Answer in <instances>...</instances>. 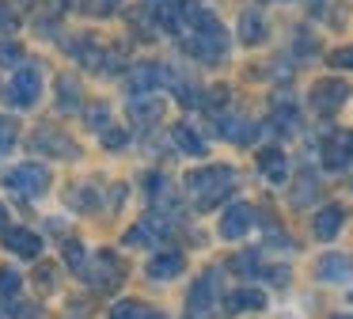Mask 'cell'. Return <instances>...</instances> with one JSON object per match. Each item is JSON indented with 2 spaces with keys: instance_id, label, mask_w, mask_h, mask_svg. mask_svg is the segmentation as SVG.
I'll use <instances>...</instances> for the list:
<instances>
[{
  "instance_id": "obj_18",
  "label": "cell",
  "mask_w": 353,
  "mask_h": 319,
  "mask_svg": "<svg viewBox=\"0 0 353 319\" xmlns=\"http://www.w3.org/2000/svg\"><path fill=\"white\" fill-rule=\"evenodd\" d=\"M175 144L186 152V156H201V152H205V141H201L190 126H175Z\"/></svg>"
},
{
  "instance_id": "obj_16",
  "label": "cell",
  "mask_w": 353,
  "mask_h": 319,
  "mask_svg": "<svg viewBox=\"0 0 353 319\" xmlns=\"http://www.w3.org/2000/svg\"><path fill=\"white\" fill-rule=\"evenodd\" d=\"M130 114H133V122H156V118L163 114V103H160V99L133 95V103H130Z\"/></svg>"
},
{
  "instance_id": "obj_33",
  "label": "cell",
  "mask_w": 353,
  "mask_h": 319,
  "mask_svg": "<svg viewBox=\"0 0 353 319\" xmlns=\"http://www.w3.org/2000/svg\"><path fill=\"white\" fill-rule=\"evenodd\" d=\"M103 141H107V148H122L125 133H122V129H118V133H103Z\"/></svg>"
},
{
  "instance_id": "obj_21",
  "label": "cell",
  "mask_w": 353,
  "mask_h": 319,
  "mask_svg": "<svg viewBox=\"0 0 353 319\" xmlns=\"http://www.w3.org/2000/svg\"><path fill=\"white\" fill-rule=\"evenodd\" d=\"M315 194H319V182H315L312 175H300L296 190H292V205H307Z\"/></svg>"
},
{
  "instance_id": "obj_31",
  "label": "cell",
  "mask_w": 353,
  "mask_h": 319,
  "mask_svg": "<svg viewBox=\"0 0 353 319\" xmlns=\"http://www.w3.org/2000/svg\"><path fill=\"white\" fill-rule=\"evenodd\" d=\"M232 270L254 273V270H259V258H254V255H239V258H232Z\"/></svg>"
},
{
  "instance_id": "obj_11",
  "label": "cell",
  "mask_w": 353,
  "mask_h": 319,
  "mask_svg": "<svg viewBox=\"0 0 353 319\" xmlns=\"http://www.w3.org/2000/svg\"><path fill=\"white\" fill-rule=\"evenodd\" d=\"M31 148H39V152H42V148H50V152H61L65 160H72V156L80 152L77 144H72L65 133H57V129H39V133L31 137Z\"/></svg>"
},
{
  "instance_id": "obj_5",
  "label": "cell",
  "mask_w": 353,
  "mask_h": 319,
  "mask_svg": "<svg viewBox=\"0 0 353 319\" xmlns=\"http://www.w3.org/2000/svg\"><path fill=\"white\" fill-rule=\"evenodd\" d=\"M251 224H254V209L247 202H236V205H228L224 217H221V235L224 240H239V235L251 232Z\"/></svg>"
},
{
  "instance_id": "obj_8",
  "label": "cell",
  "mask_w": 353,
  "mask_h": 319,
  "mask_svg": "<svg viewBox=\"0 0 353 319\" xmlns=\"http://www.w3.org/2000/svg\"><path fill=\"white\" fill-rule=\"evenodd\" d=\"M4 247L16 251L19 258H39L42 255V240L27 228H4Z\"/></svg>"
},
{
  "instance_id": "obj_17",
  "label": "cell",
  "mask_w": 353,
  "mask_h": 319,
  "mask_svg": "<svg viewBox=\"0 0 353 319\" xmlns=\"http://www.w3.org/2000/svg\"><path fill=\"white\" fill-rule=\"evenodd\" d=\"M110 319H163V316L152 308H145V304H137V300H125V304H114Z\"/></svg>"
},
{
  "instance_id": "obj_32",
  "label": "cell",
  "mask_w": 353,
  "mask_h": 319,
  "mask_svg": "<svg viewBox=\"0 0 353 319\" xmlns=\"http://www.w3.org/2000/svg\"><path fill=\"white\" fill-rule=\"evenodd\" d=\"M19 57H23V50H19V46H12V42L0 46V61H19Z\"/></svg>"
},
{
  "instance_id": "obj_13",
  "label": "cell",
  "mask_w": 353,
  "mask_h": 319,
  "mask_svg": "<svg viewBox=\"0 0 353 319\" xmlns=\"http://www.w3.org/2000/svg\"><path fill=\"white\" fill-rule=\"evenodd\" d=\"M224 304H228V311H262L266 308V293L262 289H236Z\"/></svg>"
},
{
  "instance_id": "obj_19",
  "label": "cell",
  "mask_w": 353,
  "mask_h": 319,
  "mask_svg": "<svg viewBox=\"0 0 353 319\" xmlns=\"http://www.w3.org/2000/svg\"><path fill=\"white\" fill-rule=\"evenodd\" d=\"M163 80H168V72H163L160 65H137V68H133V84H137V88L152 91L156 84H163Z\"/></svg>"
},
{
  "instance_id": "obj_6",
  "label": "cell",
  "mask_w": 353,
  "mask_h": 319,
  "mask_svg": "<svg viewBox=\"0 0 353 319\" xmlns=\"http://www.w3.org/2000/svg\"><path fill=\"white\" fill-rule=\"evenodd\" d=\"M353 160V133H334L323 144V167L327 171H345Z\"/></svg>"
},
{
  "instance_id": "obj_3",
  "label": "cell",
  "mask_w": 353,
  "mask_h": 319,
  "mask_svg": "<svg viewBox=\"0 0 353 319\" xmlns=\"http://www.w3.org/2000/svg\"><path fill=\"white\" fill-rule=\"evenodd\" d=\"M39 95H42L39 65L16 68V76H12V84H8V99H12V103H16V106H34V103H39Z\"/></svg>"
},
{
  "instance_id": "obj_15",
  "label": "cell",
  "mask_w": 353,
  "mask_h": 319,
  "mask_svg": "<svg viewBox=\"0 0 353 319\" xmlns=\"http://www.w3.org/2000/svg\"><path fill=\"white\" fill-rule=\"evenodd\" d=\"M239 38H243L247 46H254V42L266 38V23H262L259 12H243V15H239Z\"/></svg>"
},
{
  "instance_id": "obj_30",
  "label": "cell",
  "mask_w": 353,
  "mask_h": 319,
  "mask_svg": "<svg viewBox=\"0 0 353 319\" xmlns=\"http://www.w3.org/2000/svg\"><path fill=\"white\" fill-rule=\"evenodd\" d=\"M88 122H92V129H103V126H107V106H103V103L88 106Z\"/></svg>"
},
{
  "instance_id": "obj_14",
  "label": "cell",
  "mask_w": 353,
  "mask_h": 319,
  "mask_svg": "<svg viewBox=\"0 0 353 319\" xmlns=\"http://www.w3.org/2000/svg\"><path fill=\"white\" fill-rule=\"evenodd\" d=\"M259 167H262V175H266L270 182H285V175H289V167H285V152H277V148L262 152Z\"/></svg>"
},
{
  "instance_id": "obj_12",
  "label": "cell",
  "mask_w": 353,
  "mask_h": 319,
  "mask_svg": "<svg viewBox=\"0 0 353 319\" xmlns=\"http://www.w3.org/2000/svg\"><path fill=\"white\" fill-rule=\"evenodd\" d=\"M315 273H319L323 281H345V278L353 273V258H350V255H338V251H330V255L319 258Z\"/></svg>"
},
{
  "instance_id": "obj_24",
  "label": "cell",
  "mask_w": 353,
  "mask_h": 319,
  "mask_svg": "<svg viewBox=\"0 0 353 319\" xmlns=\"http://www.w3.org/2000/svg\"><path fill=\"white\" fill-rule=\"evenodd\" d=\"M65 262L72 266V270H88V258H84V247H80L77 240L65 243Z\"/></svg>"
},
{
  "instance_id": "obj_37",
  "label": "cell",
  "mask_w": 353,
  "mask_h": 319,
  "mask_svg": "<svg viewBox=\"0 0 353 319\" xmlns=\"http://www.w3.org/2000/svg\"><path fill=\"white\" fill-rule=\"evenodd\" d=\"M0 319H4V311H0Z\"/></svg>"
},
{
  "instance_id": "obj_36",
  "label": "cell",
  "mask_w": 353,
  "mask_h": 319,
  "mask_svg": "<svg viewBox=\"0 0 353 319\" xmlns=\"http://www.w3.org/2000/svg\"><path fill=\"white\" fill-rule=\"evenodd\" d=\"M323 4V0H307V8H319Z\"/></svg>"
},
{
  "instance_id": "obj_26",
  "label": "cell",
  "mask_w": 353,
  "mask_h": 319,
  "mask_svg": "<svg viewBox=\"0 0 353 319\" xmlns=\"http://www.w3.org/2000/svg\"><path fill=\"white\" fill-rule=\"evenodd\" d=\"M16 293H19V273L0 270V296H16Z\"/></svg>"
},
{
  "instance_id": "obj_9",
  "label": "cell",
  "mask_w": 353,
  "mask_h": 319,
  "mask_svg": "<svg viewBox=\"0 0 353 319\" xmlns=\"http://www.w3.org/2000/svg\"><path fill=\"white\" fill-rule=\"evenodd\" d=\"M213 300H216V273H201L198 281H194V289H190V311L194 316H205L209 308H213Z\"/></svg>"
},
{
  "instance_id": "obj_22",
  "label": "cell",
  "mask_w": 353,
  "mask_h": 319,
  "mask_svg": "<svg viewBox=\"0 0 353 319\" xmlns=\"http://www.w3.org/2000/svg\"><path fill=\"white\" fill-rule=\"evenodd\" d=\"M221 133L228 137V141H239V144H247V141H254V133H259V129H254L251 122H228V126H224Z\"/></svg>"
},
{
  "instance_id": "obj_10",
  "label": "cell",
  "mask_w": 353,
  "mask_h": 319,
  "mask_svg": "<svg viewBox=\"0 0 353 319\" xmlns=\"http://www.w3.org/2000/svg\"><path fill=\"white\" fill-rule=\"evenodd\" d=\"M183 273V251H160V255L148 258V278L156 281H171Z\"/></svg>"
},
{
  "instance_id": "obj_23",
  "label": "cell",
  "mask_w": 353,
  "mask_h": 319,
  "mask_svg": "<svg viewBox=\"0 0 353 319\" xmlns=\"http://www.w3.org/2000/svg\"><path fill=\"white\" fill-rule=\"evenodd\" d=\"M16 137H19L16 122L0 114V156H4V152H12V144H16Z\"/></svg>"
},
{
  "instance_id": "obj_29",
  "label": "cell",
  "mask_w": 353,
  "mask_h": 319,
  "mask_svg": "<svg viewBox=\"0 0 353 319\" xmlns=\"http://www.w3.org/2000/svg\"><path fill=\"white\" fill-rule=\"evenodd\" d=\"M330 65L350 68V72H353V46H342V50H334V53H330Z\"/></svg>"
},
{
  "instance_id": "obj_35",
  "label": "cell",
  "mask_w": 353,
  "mask_h": 319,
  "mask_svg": "<svg viewBox=\"0 0 353 319\" xmlns=\"http://www.w3.org/2000/svg\"><path fill=\"white\" fill-rule=\"evenodd\" d=\"M8 228V209H4V202H0V232Z\"/></svg>"
},
{
  "instance_id": "obj_28",
  "label": "cell",
  "mask_w": 353,
  "mask_h": 319,
  "mask_svg": "<svg viewBox=\"0 0 353 319\" xmlns=\"http://www.w3.org/2000/svg\"><path fill=\"white\" fill-rule=\"evenodd\" d=\"M19 27V19H16V12H12L4 0H0V35H12V30Z\"/></svg>"
},
{
  "instance_id": "obj_20",
  "label": "cell",
  "mask_w": 353,
  "mask_h": 319,
  "mask_svg": "<svg viewBox=\"0 0 353 319\" xmlns=\"http://www.w3.org/2000/svg\"><path fill=\"white\" fill-rule=\"evenodd\" d=\"M57 91H61V110H72V106L80 103V84H77V76H61V80H57Z\"/></svg>"
},
{
  "instance_id": "obj_7",
  "label": "cell",
  "mask_w": 353,
  "mask_h": 319,
  "mask_svg": "<svg viewBox=\"0 0 353 319\" xmlns=\"http://www.w3.org/2000/svg\"><path fill=\"white\" fill-rule=\"evenodd\" d=\"M342 224H345V205H323L319 213L312 217V232H315V240H334L338 232H342Z\"/></svg>"
},
{
  "instance_id": "obj_25",
  "label": "cell",
  "mask_w": 353,
  "mask_h": 319,
  "mask_svg": "<svg viewBox=\"0 0 353 319\" xmlns=\"http://www.w3.org/2000/svg\"><path fill=\"white\" fill-rule=\"evenodd\" d=\"M84 8L92 15H114L118 8H122V0H84Z\"/></svg>"
},
{
  "instance_id": "obj_2",
  "label": "cell",
  "mask_w": 353,
  "mask_h": 319,
  "mask_svg": "<svg viewBox=\"0 0 353 319\" xmlns=\"http://www.w3.org/2000/svg\"><path fill=\"white\" fill-rule=\"evenodd\" d=\"M4 186H12L23 197H39V194H46V186H50V171L42 164H19L4 175Z\"/></svg>"
},
{
  "instance_id": "obj_4",
  "label": "cell",
  "mask_w": 353,
  "mask_h": 319,
  "mask_svg": "<svg viewBox=\"0 0 353 319\" xmlns=\"http://www.w3.org/2000/svg\"><path fill=\"white\" fill-rule=\"evenodd\" d=\"M345 99H350V84H345V80H319V84H312V106L319 114H334Z\"/></svg>"
},
{
  "instance_id": "obj_1",
  "label": "cell",
  "mask_w": 353,
  "mask_h": 319,
  "mask_svg": "<svg viewBox=\"0 0 353 319\" xmlns=\"http://www.w3.org/2000/svg\"><path fill=\"white\" fill-rule=\"evenodd\" d=\"M186 186L194 194V205L198 209H213L221 197H228L236 190V171L224 164H213V167H201V171L186 175Z\"/></svg>"
},
{
  "instance_id": "obj_27",
  "label": "cell",
  "mask_w": 353,
  "mask_h": 319,
  "mask_svg": "<svg viewBox=\"0 0 353 319\" xmlns=\"http://www.w3.org/2000/svg\"><path fill=\"white\" fill-rule=\"evenodd\" d=\"M274 122H277L281 133H292V129H296V110H292V106H281V110L274 114Z\"/></svg>"
},
{
  "instance_id": "obj_34",
  "label": "cell",
  "mask_w": 353,
  "mask_h": 319,
  "mask_svg": "<svg viewBox=\"0 0 353 319\" xmlns=\"http://www.w3.org/2000/svg\"><path fill=\"white\" fill-rule=\"evenodd\" d=\"M39 285H42V289L54 285V266H42V270H39Z\"/></svg>"
}]
</instances>
